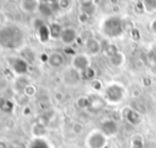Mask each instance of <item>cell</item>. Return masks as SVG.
Instances as JSON below:
<instances>
[{
  "label": "cell",
  "mask_w": 156,
  "mask_h": 148,
  "mask_svg": "<svg viewBox=\"0 0 156 148\" xmlns=\"http://www.w3.org/2000/svg\"><path fill=\"white\" fill-rule=\"evenodd\" d=\"M38 10L41 15H44L45 17H49L52 15V6H50V2L46 1H39L38 5Z\"/></svg>",
  "instance_id": "cell-17"
},
{
  "label": "cell",
  "mask_w": 156,
  "mask_h": 148,
  "mask_svg": "<svg viewBox=\"0 0 156 148\" xmlns=\"http://www.w3.org/2000/svg\"><path fill=\"white\" fill-rule=\"evenodd\" d=\"M32 133L37 137L40 138L46 133V127L43 123H34V125L32 126Z\"/></svg>",
  "instance_id": "cell-16"
},
{
  "label": "cell",
  "mask_w": 156,
  "mask_h": 148,
  "mask_svg": "<svg viewBox=\"0 0 156 148\" xmlns=\"http://www.w3.org/2000/svg\"><path fill=\"white\" fill-rule=\"evenodd\" d=\"M89 18H90V16H88V15H85V13H83V12H80V13L78 15V22H79L80 24L88 23Z\"/></svg>",
  "instance_id": "cell-31"
},
{
  "label": "cell",
  "mask_w": 156,
  "mask_h": 148,
  "mask_svg": "<svg viewBox=\"0 0 156 148\" xmlns=\"http://www.w3.org/2000/svg\"><path fill=\"white\" fill-rule=\"evenodd\" d=\"M7 63H9V67L11 68V70L17 75H23L28 70V62L22 57H17V56L9 57Z\"/></svg>",
  "instance_id": "cell-5"
},
{
  "label": "cell",
  "mask_w": 156,
  "mask_h": 148,
  "mask_svg": "<svg viewBox=\"0 0 156 148\" xmlns=\"http://www.w3.org/2000/svg\"><path fill=\"white\" fill-rule=\"evenodd\" d=\"M23 42V35L22 32L15 27V25H5L0 30V45L9 47V49H16Z\"/></svg>",
  "instance_id": "cell-1"
},
{
  "label": "cell",
  "mask_w": 156,
  "mask_h": 148,
  "mask_svg": "<svg viewBox=\"0 0 156 148\" xmlns=\"http://www.w3.org/2000/svg\"><path fill=\"white\" fill-rule=\"evenodd\" d=\"M149 59H150V62L154 64V66H156V45L155 46H152L151 49H150V51H149Z\"/></svg>",
  "instance_id": "cell-28"
},
{
  "label": "cell",
  "mask_w": 156,
  "mask_h": 148,
  "mask_svg": "<svg viewBox=\"0 0 156 148\" xmlns=\"http://www.w3.org/2000/svg\"><path fill=\"white\" fill-rule=\"evenodd\" d=\"M124 87L122 85H119L118 82H112L110 84L104 93H105V101L106 102H110L112 104H117L118 102H121L124 97Z\"/></svg>",
  "instance_id": "cell-3"
},
{
  "label": "cell",
  "mask_w": 156,
  "mask_h": 148,
  "mask_svg": "<svg viewBox=\"0 0 156 148\" xmlns=\"http://www.w3.org/2000/svg\"><path fill=\"white\" fill-rule=\"evenodd\" d=\"M144 5V11L151 13L154 11H156V0H151V1H143Z\"/></svg>",
  "instance_id": "cell-22"
},
{
  "label": "cell",
  "mask_w": 156,
  "mask_h": 148,
  "mask_svg": "<svg viewBox=\"0 0 156 148\" xmlns=\"http://www.w3.org/2000/svg\"><path fill=\"white\" fill-rule=\"evenodd\" d=\"M106 143H107V137L100 130L91 131L87 137L88 148H104Z\"/></svg>",
  "instance_id": "cell-4"
},
{
  "label": "cell",
  "mask_w": 156,
  "mask_h": 148,
  "mask_svg": "<svg viewBox=\"0 0 156 148\" xmlns=\"http://www.w3.org/2000/svg\"><path fill=\"white\" fill-rule=\"evenodd\" d=\"M150 28H151L152 32H156V18L150 22Z\"/></svg>",
  "instance_id": "cell-32"
},
{
  "label": "cell",
  "mask_w": 156,
  "mask_h": 148,
  "mask_svg": "<svg viewBox=\"0 0 156 148\" xmlns=\"http://www.w3.org/2000/svg\"><path fill=\"white\" fill-rule=\"evenodd\" d=\"M2 146H4V144H2V142H1V141H0V148H1V147H2Z\"/></svg>",
  "instance_id": "cell-34"
},
{
  "label": "cell",
  "mask_w": 156,
  "mask_h": 148,
  "mask_svg": "<svg viewBox=\"0 0 156 148\" xmlns=\"http://www.w3.org/2000/svg\"><path fill=\"white\" fill-rule=\"evenodd\" d=\"M78 38V34H77V30L76 28L73 27H63L62 28V32H61V35H60V40L63 45L66 46H71Z\"/></svg>",
  "instance_id": "cell-7"
},
{
  "label": "cell",
  "mask_w": 156,
  "mask_h": 148,
  "mask_svg": "<svg viewBox=\"0 0 156 148\" xmlns=\"http://www.w3.org/2000/svg\"><path fill=\"white\" fill-rule=\"evenodd\" d=\"M35 92H37V89H35V86L32 85V84H27V85L24 86V89H23V95L27 96V97L34 96Z\"/></svg>",
  "instance_id": "cell-24"
},
{
  "label": "cell",
  "mask_w": 156,
  "mask_h": 148,
  "mask_svg": "<svg viewBox=\"0 0 156 148\" xmlns=\"http://www.w3.org/2000/svg\"><path fill=\"white\" fill-rule=\"evenodd\" d=\"M130 148H144V138L139 135L130 138Z\"/></svg>",
  "instance_id": "cell-20"
},
{
  "label": "cell",
  "mask_w": 156,
  "mask_h": 148,
  "mask_svg": "<svg viewBox=\"0 0 156 148\" xmlns=\"http://www.w3.org/2000/svg\"><path fill=\"white\" fill-rule=\"evenodd\" d=\"M124 62H126V56L122 51H118L108 57V63L112 67H122L124 64Z\"/></svg>",
  "instance_id": "cell-12"
},
{
  "label": "cell",
  "mask_w": 156,
  "mask_h": 148,
  "mask_svg": "<svg viewBox=\"0 0 156 148\" xmlns=\"http://www.w3.org/2000/svg\"><path fill=\"white\" fill-rule=\"evenodd\" d=\"M30 148H49L48 144L45 143V141H43L41 138H37L33 141V143L30 144Z\"/></svg>",
  "instance_id": "cell-26"
},
{
  "label": "cell",
  "mask_w": 156,
  "mask_h": 148,
  "mask_svg": "<svg viewBox=\"0 0 156 148\" xmlns=\"http://www.w3.org/2000/svg\"><path fill=\"white\" fill-rule=\"evenodd\" d=\"M90 86L95 92H100L102 90V82L100 80H98V79H93L91 82H90Z\"/></svg>",
  "instance_id": "cell-27"
},
{
  "label": "cell",
  "mask_w": 156,
  "mask_h": 148,
  "mask_svg": "<svg viewBox=\"0 0 156 148\" xmlns=\"http://www.w3.org/2000/svg\"><path fill=\"white\" fill-rule=\"evenodd\" d=\"M48 63L51 67H54V68H57V67L63 66L66 63V53L65 52H61V51L51 52L48 56Z\"/></svg>",
  "instance_id": "cell-9"
},
{
  "label": "cell",
  "mask_w": 156,
  "mask_h": 148,
  "mask_svg": "<svg viewBox=\"0 0 156 148\" xmlns=\"http://www.w3.org/2000/svg\"><path fill=\"white\" fill-rule=\"evenodd\" d=\"M71 66H72L73 69H76L79 73H82L83 70H85L87 68L90 67V57L87 53L73 55L72 61H71Z\"/></svg>",
  "instance_id": "cell-6"
},
{
  "label": "cell",
  "mask_w": 156,
  "mask_h": 148,
  "mask_svg": "<svg viewBox=\"0 0 156 148\" xmlns=\"http://www.w3.org/2000/svg\"><path fill=\"white\" fill-rule=\"evenodd\" d=\"M124 118L132 125H139L141 123V114L138 113V112H135L130 107L124 109Z\"/></svg>",
  "instance_id": "cell-11"
},
{
  "label": "cell",
  "mask_w": 156,
  "mask_h": 148,
  "mask_svg": "<svg viewBox=\"0 0 156 148\" xmlns=\"http://www.w3.org/2000/svg\"><path fill=\"white\" fill-rule=\"evenodd\" d=\"M76 103H77V107L79 109H88L90 107V97H88V96H80V97L77 98Z\"/></svg>",
  "instance_id": "cell-19"
},
{
  "label": "cell",
  "mask_w": 156,
  "mask_h": 148,
  "mask_svg": "<svg viewBox=\"0 0 156 148\" xmlns=\"http://www.w3.org/2000/svg\"><path fill=\"white\" fill-rule=\"evenodd\" d=\"M95 11H96V2L90 1V0L80 1V12L88 16H91L93 13H95Z\"/></svg>",
  "instance_id": "cell-13"
},
{
  "label": "cell",
  "mask_w": 156,
  "mask_h": 148,
  "mask_svg": "<svg viewBox=\"0 0 156 148\" xmlns=\"http://www.w3.org/2000/svg\"><path fill=\"white\" fill-rule=\"evenodd\" d=\"M85 44V49H87V52L90 55V56H95V55H99L101 51H102V47H101V42L95 39V38H91L89 39L88 41L84 42Z\"/></svg>",
  "instance_id": "cell-10"
},
{
  "label": "cell",
  "mask_w": 156,
  "mask_h": 148,
  "mask_svg": "<svg viewBox=\"0 0 156 148\" xmlns=\"http://www.w3.org/2000/svg\"><path fill=\"white\" fill-rule=\"evenodd\" d=\"M39 1H34V0H24L20 2V7L22 11L27 12V13H32L38 8Z\"/></svg>",
  "instance_id": "cell-14"
},
{
  "label": "cell",
  "mask_w": 156,
  "mask_h": 148,
  "mask_svg": "<svg viewBox=\"0 0 156 148\" xmlns=\"http://www.w3.org/2000/svg\"><path fill=\"white\" fill-rule=\"evenodd\" d=\"M80 75H82L83 79L93 80V78H94V75H95V70H94L91 67H89V68H87L85 70H83V72L80 73Z\"/></svg>",
  "instance_id": "cell-25"
},
{
  "label": "cell",
  "mask_w": 156,
  "mask_h": 148,
  "mask_svg": "<svg viewBox=\"0 0 156 148\" xmlns=\"http://www.w3.org/2000/svg\"><path fill=\"white\" fill-rule=\"evenodd\" d=\"M100 131L106 136H115L118 132V124L112 119H104L100 125Z\"/></svg>",
  "instance_id": "cell-8"
},
{
  "label": "cell",
  "mask_w": 156,
  "mask_h": 148,
  "mask_svg": "<svg viewBox=\"0 0 156 148\" xmlns=\"http://www.w3.org/2000/svg\"><path fill=\"white\" fill-rule=\"evenodd\" d=\"M50 36L51 38H54V39H60V35H61V32H62V28L63 27H61V24H58V23H52L50 27Z\"/></svg>",
  "instance_id": "cell-18"
},
{
  "label": "cell",
  "mask_w": 156,
  "mask_h": 148,
  "mask_svg": "<svg viewBox=\"0 0 156 148\" xmlns=\"http://www.w3.org/2000/svg\"><path fill=\"white\" fill-rule=\"evenodd\" d=\"M118 51H119V50H118L115 45H107V46H106V49H105V53H106L108 57H110V56H112L113 53L118 52Z\"/></svg>",
  "instance_id": "cell-29"
},
{
  "label": "cell",
  "mask_w": 156,
  "mask_h": 148,
  "mask_svg": "<svg viewBox=\"0 0 156 148\" xmlns=\"http://www.w3.org/2000/svg\"><path fill=\"white\" fill-rule=\"evenodd\" d=\"M0 55H1V46H0Z\"/></svg>",
  "instance_id": "cell-35"
},
{
  "label": "cell",
  "mask_w": 156,
  "mask_h": 148,
  "mask_svg": "<svg viewBox=\"0 0 156 148\" xmlns=\"http://www.w3.org/2000/svg\"><path fill=\"white\" fill-rule=\"evenodd\" d=\"M101 32L108 38H118L123 33V21L118 16H108L101 22Z\"/></svg>",
  "instance_id": "cell-2"
},
{
  "label": "cell",
  "mask_w": 156,
  "mask_h": 148,
  "mask_svg": "<svg viewBox=\"0 0 156 148\" xmlns=\"http://www.w3.org/2000/svg\"><path fill=\"white\" fill-rule=\"evenodd\" d=\"M38 38L40 42H46L51 36H50V28L45 25L44 23L38 27Z\"/></svg>",
  "instance_id": "cell-15"
},
{
  "label": "cell",
  "mask_w": 156,
  "mask_h": 148,
  "mask_svg": "<svg viewBox=\"0 0 156 148\" xmlns=\"http://www.w3.org/2000/svg\"><path fill=\"white\" fill-rule=\"evenodd\" d=\"M56 4L58 5V8H61V10H67L71 5H72V2L71 1H68V0H60V1H56Z\"/></svg>",
  "instance_id": "cell-30"
},
{
  "label": "cell",
  "mask_w": 156,
  "mask_h": 148,
  "mask_svg": "<svg viewBox=\"0 0 156 148\" xmlns=\"http://www.w3.org/2000/svg\"><path fill=\"white\" fill-rule=\"evenodd\" d=\"M71 130H72V132H73L74 135H80V133H83V131H84V125H83L82 123H79V121H76V123L72 124Z\"/></svg>",
  "instance_id": "cell-23"
},
{
  "label": "cell",
  "mask_w": 156,
  "mask_h": 148,
  "mask_svg": "<svg viewBox=\"0 0 156 148\" xmlns=\"http://www.w3.org/2000/svg\"><path fill=\"white\" fill-rule=\"evenodd\" d=\"M4 22H5V18L2 17V15L0 13V25H4ZM5 27V25H4Z\"/></svg>",
  "instance_id": "cell-33"
},
{
  "label": "cell",
  "mask_w": 156,
  "mask_h": 148,
  "mask_svg": "<svg viewBox=\"0 0 156 148\" xmlns=\"http://www.w3.org/2000/svg\"><path fill=\"white\" fill-rule=\"evenodd\" d=\"M13 108V103L9 99H1L0 101V109L5 113H11Z\"/></svg>",
  "instance_id": "cell-21"
}]
</instances>
